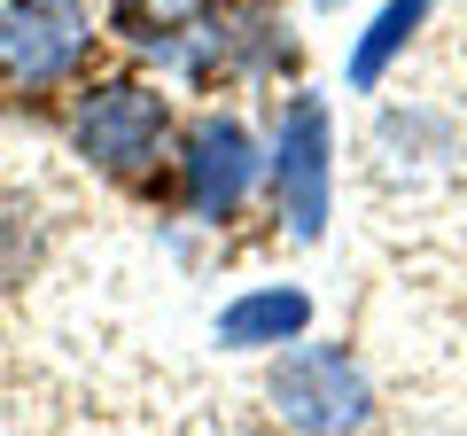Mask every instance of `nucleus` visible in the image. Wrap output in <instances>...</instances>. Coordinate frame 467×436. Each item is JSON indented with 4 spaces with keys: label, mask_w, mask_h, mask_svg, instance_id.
Instances as JSON below:
<instances>
[{
    "label": "nucleus",
    "mask_w": 467,
    "mask_h": 436,
    "mask_svg": "<svg viewBox=\"0 0 467 436\" xmlns=\"http://www.w3.org/2000/svg\"><path fill=\"white\" fill-rule=\"evenodd\" d=\"M327 187H335V125H327V101L304 94V101H288L281 140H273V211L288 218L296 242H319Z\"/></svg>",
    "instance_id": "obj_4"
},
{
    "label": "nucleus",
    "mask_w": 467,
    "mask_h": 436,
    "mask_svg": "<svg viewBox=\"0 0 467 436\" xmlns=\"http://www.w3.org/2000/svg\"><path fill=\"white\" fill-rule=\"evenodd\" d=\"M265 398L296 436H358L374 420V382L343 343H288L265 374Z\"/></svg>",
    "instance_id": "obj_1"
},
{
    "label": "nucleus",
    "mask_w": 467,
    "mask_h": 436,
    "mask_svg": "<svg viewBox=\"0 0 467 436\" xmlns=\"http://www.w3.org/2000/svg\"><path fill=\"white\" fill-rule=\"evenodd\" d=\"M420 24H429V0H382V8H374V24H367V39L350 47V86H358V94H374V86H382V70H389V55L413 47Z\"/></svg>",
    "instance_id": "obj_7"
},
{
    "label": "nucleus",
    "mask_w": 467,
    "mask_h": 436,
    "mask_svg": "<svg viewBox=\"0 0 467 436\" xmlns=\"http://www.w3.org/2000/svg\"><path fill=\"white\" fill-rule=\"evenodd\" d=\"M257 187V140L242 118H195L180 140V202L211 226H226Z\"/></svg>",
    "instance_id": "obj_5"
},
{
    "label": "nucleus",
    "mask_w": 467,
    "mask_h": 436,
    "mask_svg": "<svg viewBox=\"0 0 467 436\" xmlns=\"http://www.w3.org/2000/svg\"><path fill=\"white\" fill-rule=\"evenodd\" d=\"M70 149H78V164L109 171V180H140L171 149V101L140 78L94 86L78 101V118H70Z\"/></svg>",
    "instance_id": "obj_2"
},
{
    "label": "nucleus",
    "mask_w": 467,
    "mask_h": 436,
    "mask_svg": "<svg viewBox=\"0 0 467 436\" xmlns=\"http://www.w3.org/2000/svg\"><path fill=\"white\" fill-rule=\"evenodd\" d=\"M202 16H211V0H109V24L125 39H140V47H171Z\"/></svg>",
    "instance_id": "obj_8"
},
{
    "label": "nucleus",
    "mask_w": 467,
    "mask_h": 436,
    "mask_svg": "<svg viewBox=\"0 0 467 436\" xmlns=\"http://www.w3.org/2000/svg\"><path fill=\"white\" fill-rule=\"evenodd\" d=\"M304 327H312L304 288H250L218 312V351H281V343H304Z\"/></svg>",
    "instance_id": "obj_6"
},
{
    "label": "nucleus",
    "mask_w": 467,
    "mask_h": 436,
    "mask_svg": "<svg viewBox=\"0 0 467 436\" xmlns=\"http://www.w3.org/2000/svg\"><path fill=\"white\" fill-rule=\"evenodd\" d=\"M94 47V16L86 0H0V86L16 94H47Z\"/></svg>",
    "instance_id": "obj_3"
}]
</instances>
